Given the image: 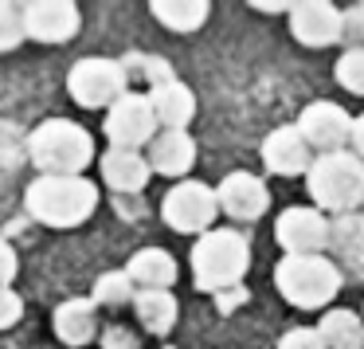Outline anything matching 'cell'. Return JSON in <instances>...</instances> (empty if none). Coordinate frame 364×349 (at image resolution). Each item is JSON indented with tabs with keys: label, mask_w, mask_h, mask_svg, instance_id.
Instances as JSON below:
<instances>
[{
	"label": "cell",
	"mask_w": 364,
	"mask_h": 349,
	"mask_svg": "<svg viewBox=\"0 0 364 349\" xmlns=\"http://www.w3.org/2000/svg\"><path fill=\"white\" fill-rule=\"evenodd\" d=\"M251 267V244L231 228H212L192 247V283L204 294H223L231 286H243Z\"/></svg>",
	"instance_id": "obj_1"
},
{
	"label": "cell",
	"mask_w": 364,
	"mask_h": 349,
	"mask_svg": "<svg viewBox=\"0 0 364 349\" xmlns=\"http://www.w3.org/2000/svg\"><path fill=\"white\" fill-rule=\"evenodd\" d=\"M306 189L317 212H356V208H364V161L353 150L317 153V161L306 173Z\"/></svg>",
	"instance_id": "obj_2"
},
{
	"label": "cell",
	"mask_w": 364,
	"mask_h": 349,
	"mask_svg": "<svg viewBox=\"0 0 364 349\" xmlns=\"http://www.w3.org/2000/svg\"><path fill=\"white\" fill-rule=\"evenodd\" d=\"M28 157L43 177H79L95 161V137L71 118H48L28 137Z\"/></svg>",
	"instance_id": "obj_3"
},
{
	"label": "cell",
	"mask_w": 364,
	"mask_h": 349,
	"mask_svg": "<svg viewBox=\"0 0 364 349\" xmlns=\"http://www.w3.org/2000/svg\"><path fill=\"white\" fill-rule=\"evenodd\" d=\"M98 208V189L87 177H36L28 184V212L48 228H79Z\"/></svg>",
	"instance_id": "obj_4"
},
{
	"label": "cell",
	"mask_w": 364,
	"mask_h": 349,
	"mask_svg": "<svg viewBox=\"0 0 364 349\" xmlns=\"http://www.w3.org/2000/svg\"><path fill=\"white\" fill-rule=\"evenodd\" d=\"M274 286L290 306L321 310L341 291V267L325 255H282L274 267Z\"/></svg>",
	"instance_id": "obj_5"
},
{
	"label": "cell",
	"mask_w": 364,
	"mask_h": 349,
	"mask_svg": "<svg viewBox=\"0 0 364 349\" xmlns=\"http://www.w3.org/2000/svg\"><path fill=\"white\" fill-rule=\"evenodd\" d=\"M220 216V197L204 181H176L161 200V220L181 236H204Z\"/></svg>",
	"instance_id": "obj_6"
},
{
	"label": "cell",
	"mask_w": 364,
	"mask_h": 349,
	"mask_svg": "<svg viewBox=\"0 0 364 349\" xmlns=\"http://www.w3.org/2000/svg\"><path fill=\"white\" fill-rule=\"evenodd\" d=\"M67 90L87 110H110L118 98L129 95V75L118 59H79L67 75Z\"/></svg>",
	"instance_id": "obj_7"
},
{
	"label": "cell",
	"mask_w": 364,
	"mask_h": 349,
	"mask_svg": "<svg viewBox=\"0 0 364 349\" xmlns=\"http://www.w3.org/2000/svg\"><path fill=\"white\" fill-rule=\"evenodd\" d=\"M161 122L153 114L149 95H134L129 90L126 98L110 106L106 114V137H110V150H141V145H153V137L161 134Z\"/></svg>",
	"instance_id": "obj_8"
},
{
	"label": "cell",
	"mask_w": 364,
	"mask_h": 349,
	"mask_svg": "<svg viewBox=\"0 0 364 349\" xmlns=\"http://www.w3.org/2000/svg\"><path fill=\"white\" fill-rule=\"evenodd\" d=\"M329 231H333V224L325 220V212L301 208V204H290L274 220V239L286 255H325Z\"/></svg>",
	"instance_id": "obj_9"
},
{
	"label": "cell",
	"mask_w": 364,
	"mask_h": 349,
	"mask_svg": "<svg viewBox=\"0 0 364 349\" xmlns=\"http://www.w3.org/2000/svg\"><path fill=\"white\" fill-rule=\"evenodd\" d=\"M353 122H356L353 114H348L345 106L329 103V98L309 103L306 110L298 114L301 137H306L317 153H341L345 145H353Z\"/></svg>",
	"instance_id": "obj_10"
},
{
	"label": "cell",
	"mask_w": 364,
	"mask_h": 349,
	"mask_svg": "<svg viewBox=\"0 0 364 349\" xmlns=\"http://www.w3.org/2000/svg\"><path fill=\"white\" fill-rule=\"evenodd\" d=\"M290 32L301 48H333L345 40V12L329 0H298L290 4Z\"/></svg>",
	"instance_id": "obj_11"
},
{
	"label": "cell",
	"mask_w": 364,
	"mask_h": 349,
	"mask_svg": "<svg viewBox=\"0 0 364 349\" xmlns=\"http://www.w3.org/2000/svg\"><path fill=\"white\" fill-rule=\"evenodd\" d=\"M24 32L36 43H67L79 32V9L71 0H32L24 4Z\"/></svg>",
	"instance_id": "obj_12"
},
{
	"label": "cell",
	"mask_w": 364,
	"mask_h": 349,
	"mask_svg": "<svg viewBox=\"0 0 364 349\" xmlns=\"http://www.w3.org/2000/svg\"><path fill=\"white\" fill-rule=\"evenodd\" d=\"M314 161H317V153H314V145L301 137L298 126H278V130H270L267 142H262V165L278 177H301V173H309Z\"/></svg>",
	"instance_id": "obj_13"
},
{
	"label": "cell",
	"mask_w": 364,
	"mask_h": 349,
	"mask_svg": "<svg viewBox=\"0 0 364 349\" xmlns=\"http://www.w3.org/2000/svg\"><path fill=\"white\" fill-rule=\"evenodd\" d=\"M215 197H220V212H228L231 220H243V224L267 216V208H270V189L262 184V177L243 173V169L223 177Z\"/></svg>",
	"instance_id": "obj_14"
},
{
	"label": "cell",
	"mask_w": 364,
	"mask_h": 349,
	"mask_svg": "<svg viewBox=\"0 0 364 349\" xmlns=\"http://www.w3.org/2000/svg\"><path fill=\"white\" fill-rule=\"evenodd\" d=\"M196 165V142L188 137V130H161L149 145V169L161 177H188V169Z\"/></svg>",
	"instance_id": "obj_15"
},
{
	"label": "cell",
	"mask_w": 364,
	"mask_h": 349,
	"mask_svg": "<svg viewBox=\"0 0 364 349\" xmlns=\"http://www.w3.org/2000/svg\"><path fill=\"white\" fill-rule=\"evenodd\" d=\"M149 157L137 150H106L102 153V181L114 192H141L149 184Z\"/></svg>",
	"instance_id": "obj_16"
},
{
	"label": "cell",
	"mask_w": 364,
	"mask_h": 349,
	"mask_svg": "<svg viewBox=\"0 0 364 349\" xmlns=\"http://www.w3.org/2000/svg\"><path fill=\"white\" fill-rule=\"evenodd\" d=\"M126 275L134 278L137 291H168L181 271H176V259L165 247H141V251L126 263Z\"/></svg>",
	"instance_id": "obj_17"
},
{
	"label": "cell",
	"mask_w": 364,
	"mask_h": 349,
	"mask_svg": "<svg viewBox=\"0 0 364 349\" xmlns=\"http://www.w3.org/2000/svg\"><path fill=\"white\" fill-rule=\"evenodd\" d=\"M149 103H153V114H157L161 130H188V122L196 118V95L181 79L165 83V87H153Z\"/></svg>",
	"instance_id": "obj_18"
},
{
	"label": "cell",
	"mask_w": 364,
	"mask_h": 349,
	"mask_svg": "<svg viewBox=\"0 0 364 349\" xmlns=\"http://www.w3.org/2000/svg\"><path fill=\"white\" fill-rule=\"evenodd\" d=\"M55 333L63 345H87L98 333V302L95 298H67L55 310Z\"/></svg>",
	"instance_id": "obj_19"
},
{
	"label": "cell",
	"mask_w": 364,
	"mask_h": 349,
	"mask_svg": "<svg viewBox=\"0 0 364 349\" xmlns=\"http://www.w3.org/2000/svg\"><path fill=\"white\" fill-rule=\"evenodd\" d=\"M329 251L337 255V267H364V212H348L333 220L329 231Z\"/></svg>",
	"instance_id": "obj_20"
},
{
	"label": "cell",
	"mask_w": 364,
	"mask_h": 349,
	"mask_svg": "<svg viewBox=\"0 0 364 349\" xmlns=\"http://www.w3.org/2000/svg\"><path fill=\"white\" fill-rule=\"evenodd\" d=\"M134 310H137V322L149 333H168L176 325V314H181V306L168 291H137Z\"/></svg>",
	"instance_id": "obj_21"
},
{
	"label": "cell",
	"mask_w": 364,
	"mask_h": 349,
	"mask_svg": "<svg viewBox=\"0 0 364 349\" xmlns=\"http://www.w3.org/2000/svg\"><path fill=\"white\" fill-rule=\"evenodd\" d=\"M317 333L329 349H364V318L353 310H329Z\"/></svg>",
	"instance_id": "obj_22"
},
{
	"label": "cell",
	"mask_w": 364,
	"mask_h": 349,
	"mask_svg": "<svg viewBox=\"0 0 364 349\" xmlns=\"http://www.w3.org/2000/svg\"><path fill=\"white\" fill-rule=\"evenodd\" d=\"M149 9L168 32H196V28H204L208 12H212L204 0H153Z\"/></svg>",
	"instance_id": "obj_23"
},
{
	"label": "cell",
	"mask_w": 364,
	"mask_h": 349,
	"mask_svg": "<svg viewBox=\"0 0 364 349\" xmlns=\"http://www.w3.org/2000/svg\"><path fill=\"white\" fill-rule=\"evenodd\" d=\"M90 298H95L98 306H129V302L137 298V286L126 271H106L95 283V294H90Z\"/></svg>",
	"instance_id": "obj_24"
},
{
	"label": "cell",
	"mask_w": 364,
	"mask_h": 349,
	"mask_svg": "<svg viewBox=\"0 0 364 349\" xmlns=\"http://www.w3.org/2000/svg\"><path fill=\"white\" fill-rule=\"evenodd\" d=\"M333 75H337V83L348 90V95H360L364 98V48H345V51H341Z\"/></svg>",
	"instance_id": "obj_25"
},
{
	"label": "cell",
	"mask_w": 364,
	"mask_h": 349,
	"mask_svg": "<svg viewBox=\"0 0 364 349\" xmlns=\"http://www.w3.org/2000/svg\"><path fill=\"white\" fill-rule=\"evenodd\" d=\"M122 67H126L129 83H134V75H141V83H149V90H153V87H165V83H173V67H168L165 59L126 56V59H122Z\"/></svg>",
	"instance_id": "obj_26"
},
{
	"label": "cell",
	"mask_w": 364,
	"mask_h": 349,
	"mask_svg": "<svg viewBox=\"0 0 364 349\" xmlns=\"http://www.w3.org/2000/svg\"><path fill=\"white\" fill-rule=\"evenodd\" d=\"M24 9L0 0V51H16L24 43Z\"/></svg>",
	"instance_id": "obj_27"
},
{
	"label": "cell",
	"mask_w": 364,
	"mask_h": 349,
	"mask_svg": "<svg viewBox=\"0 0 364 349\" xmlns=\"http://www.w3.org/2000/svg\"><path fill=\"white\" fill-rule=\"evenodd\" d=\"M274 349H329L321 341V333L309 330V325H294V330H286L282 338H278Z\"/></svg>",
	"instance_id": "obj_28"
},
{
	"label": "cell",
	"mask_w": 364,
	"mask_h": 349,
	"mask_svg": "<svg viewBox=\"0 0 364 349\" xmlns=\"http://www.w3.org/2000/svg\"><path fill=\"white\" fill-rule=\"evenodd\" d=\"M364 4L345 9V48H364Z\"/></svg>",
	"instance_id": "obj_29"
},
{
	"label": "cell",
	"mask_w": 364,
	"mask_h": 349,
	"mask_svg": "<svg viewBox=\"0 0 364 349\" xmlns=\"http://www.w3.org/2000/svg\"><path fill=\"white\" fill-rule=\"evenodd\" d=\"M20 314H24V302H20V294L4 286V291H0V330L16 325V322H20Z\"/></svg>",
	"instance_id": "obj_30"
},
{
	"label": "cell",
	"mask_w": 364,
	"mask_h": 349,
	"mask_svg": "<svg viewBox=\"0 0 364 349\" xmlns=\"http://www.w3.org/2000/svg\"><path fill=\"white\" fill-rule=\"evenodd\" d=\"M102 345L106 349H137V333H129L126 325H110L102 333Z\"/></svg>",
	"instance_id": "obj_31"
},
{
	"label": "cell",
	"mask_w": 364,
	"mask_h": 349,
	"mask_svg": "<svg viewBox=\"0 0 364 349\" xmlns=\"http://www.w3.org/2000/svg\"><path fill=\"white\" fill-rule=\"evenodd\" d=\"M247 302V286H231V291L215 294V306H220V314H231V310H239Z\"/></svg>",
	"instance_id": "obj_32"
},
{
	"label": "cell",
	"mask_w": 364,
	"mask_h": 349,
	"mask_svg": "<svg viewBox=\"0 0 364 349\" xmlns=\"http://www.w3.org/2000/svg\"><path fill=\"white\" fill-rule=\"evenodd\" d=\"M12 275H16V251L0 239V291L12 283Z\"/></svg>",
	"instance_id": "obj_33"
},
{
	"label": "cell",
	"mask_w": 364,
	"mask_h": 349,
	"mask_svg": "<svg viewBox=\"0 0 364 349\" xmlns=\"http://www.w3.org/2000/svg\"><path fill=\"white\" fill-rule=\"evenodd\" d=\"M353 153L364 161V114H356V122H353Z\"/></svg>",
	"instance_id": "obj_34"
},
{
	"label": "cell",
	"mask_w": 364,
	"mask_h": 349,
	"mask_svg": "<svg viewBox=\"0 0 364 349\" xmlns=\"http://www.w3.org/2000/svg\"><path fill=\"white\" fill-rule=\"evenodd\" d=\"M251 9L255 12H286V16H290V4H278V0H255Z\"/></svg>",
	"instance_id": "obj_35"
},
{
	"label": "cell",
	"mask_w": 364,
	"mask_h": 349,
	"mask_svg": "<svg viewBox=\"0 0 364 349\" xmlns=\"http://www.w3.org/2000/svg\"><path fill=\"white\" fill-rule=\"evenodd\" d=\"M165 349H173V345H165Z\"/></svg>",
	"instance_id": "obj_36"
},
{
	"label": "cell",
	"mask_w": 364,
	"mask_h": 349,
	"mask_svg": "<svg viewBox=\"0 0 364 349\" xmlns=\"http://www.w3.org/2000/svg\"><path fill=\"white\" fill-rule=\"evenodd\" d=\"M360 318H364V314H360Z\"/></svg>",
	"instance_id": "obj_37"
}]
</instances>
